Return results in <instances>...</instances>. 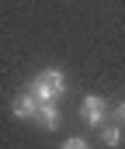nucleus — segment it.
I'll list each match as a JSON object with an SVG mask.
<instances>
[{"instance_id":"1","label":"nucleus","mask_w":125,"mask_h":149,"mask_svg":"<svg viewBox=\"0 0 125 149\" xmlns=\"http://www.w3.org/2000/svg\"><path fill=\"white\" fill-rule=\"evenodd\" d=\"M66 73L59 70V66H45L35 80H31V94H35V101L38 104H56L63 94H66Z\"/></svg>"},{"instance_id":"2","label":"nucleus","mask_w":125,"mask_h":149,"mask_svg":"<svg viewBox=\"0 0 125 149\" xmlns=\"http://www.w3.org/2000/svg\"><path fill=\"white\" fill-rule=\"evenodd\" d=\"M104 114H108V104H104L101 94H87V97L80 101V121L83 125L101 128V125H104Z\"/></svg>"},{"instance_id":"3","label":"nucleus","mask_w":125,"mask_h":149,"mask_svg":"<svg viewBox=\"0 0 125 149\" xmlns=\"http://www.w3.org/2000/svg\"><path fill=\"white\" fill-rule=\"evenodd\" d=\"M35 111H38V101H35L31 87L21 90V94H14V101H10V114H14L17 121H35Z\"/></svg>"},{"instance_id":"4","label":"nucleus","mask_w":125,"mask_h":149,"mask_svg":"<svg viewBox=\"0 0 125 149\" xmlns=\"http://www.w3.org/2000/svg\"><path fill=\"white\" fill-rule=\"evenodd\" d=\"M35 121H38L45 132H56V128H59V108H56V104H38Z\"/></svg>"},{"instance_id":"5","label":"nucleus","mask_w":125,"mask_h":149,"mask_svg":"<svg viewBox=\"0 0 125 149\" xmlns=\"http://www.w3.org/2000/svg\"><path fill=\"white\" fill-rule=\"evenodd\" d=\"M101 142H104L108 149H118V146L125 142V135H122V125H118V121H115V125H104V128H101Z\"/></svg>"},{"instance_id":"6","label":"nucleus","mask_w":125,"mask_h":149,"mask_svg":"<svg viewBox=\"0 0 125 149\" xmlns=\"http://www.w3.org/2000/svg\"><path fill=\"white\" fill-rule=\"evenodd\" d=\"M63 149H90V146H87L83 139H77V135H73V139H66V142H63Z\"/></svg>"},{"instance_id":"7","label":"nucleus","mask_w":125,"mask_h":149,"mask_svg":"<svg viewBox=\"0 0 125 149\" xmlns=\"http://www.w3.org/2000/svg\"><path fill=\"white\" fill-rule=\"evenodd\" d=\"M115 121H118V125H125V101H118V104H115Z\"/></svg>"}]
</instances>
